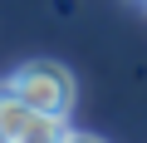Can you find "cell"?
Returning <instances> with one entry per match:
<instances>
[{
  "label": "cell",
  "instance_id": "cell-1",
  "mask_svg": "<svg viewBox=\"0 0 147 143\" xmlns=\"http://www.w3.org/2000/svg\"><path fill=\"white\" fill-rule=\"evenodd\" d=\"M5 89L20 94L34 114H64V118H69V109H74V74H69L64 64H54V59H30V64H20L15 74L5 79Z\"/></svg>",
  "mask_w": 147,
  "mask_h": 143
},
{
  "label": "cell",
  "instance_id": "cell-2",
  "mask_svg": "<svg viewBox=\"0 0 147 143\" xmlns=\"http://www.w3.org/2000/svg\"><path fill=\"white\" fill-rule=\"evenodd\" d=\"M30 118H34V109L0 84V143H20L25 128H30Z\"/></svg>",
  "mask_w": 147,
  "mask_h": 143
},
{
  "label": "cell",
  "instance_id": "cell-3",
  "mask_svg": "<svg viewBox=\"0 0 147 143\" xmlns=\"http://www.w3.org/2000/svg\"><path fill=\"white\" fill-rule=\"evenodd\" d=\"M64 138H69V123H64V114H34L20 143H64Z\"/></svg>",
  "mask_w": 147,
  "mask_h": 143
},
{
  "label": "cell",
  "instance_id": "cell-4",
  "mask_svg": "<svg viewBox=\"0 0 147 143\" xmlns=\"http://www.w3.org/2000/svg\"><path fill=\"white\" fill-rule=\"evenodd\" d=\"M64 143H103V138H93V133H74V128H69V138H64Z\"/></svg>",
  "mask_w": 147,
  "mask_h": 143
}]
</instances>
